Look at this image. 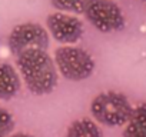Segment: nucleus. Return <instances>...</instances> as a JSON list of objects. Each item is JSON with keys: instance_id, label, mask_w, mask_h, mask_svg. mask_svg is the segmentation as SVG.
I'll list each match as a JSON object with an SVG mask.
<instances>
[{"instance_id": "obj_3", "label": "nucleus", "mask_w": 146, "mask_h": 137, "mask_svg": "<svg viewBox=\"0 0 146 137\" xmlns=\"http://www.w3.org/2000/svg\"><path fill=\"white\" fill-rule=\"evenodd\" d=\"M54 63L62 76L72 82H82L95 72L93 57L80 47L63 46L54 50Z\"/></svg>"}, {"instance_id": "obj_5", "label": "nucleus", "mask_w": 146, "mask_h": 137, "mask_svg": "<svg viewBox=\"0 0 146 137\" xmlns=\"http://www.w3.org/2000/svg\"><path fill=\"white\" fill-rule=\"evenodd\" d=\"M9 49L16 56L26 50H47L49 32L37 23H22L17 24L9 34Z\"/></svg>"}, {"instance_id": "obj_8", "label": "nucleus", "mask_w": 146, "mask_h": 137, "mask_svg": "<svg viewBox=\"0 0 146 137\" xmlns=\"http://www.w3.org/2000/svg\"><path fill=\"white\" fill-rule=\"evenodd\" d=\"M123 137H146V103L133 109L123 130Z\"/></svg>"}, {"instance_id": "obj_9", "label": "nucleus", "mask_w": 146, "mask_h": 137, "mask_svg": "<svg viewBox=\"0 0 146 137\" xmlns=\"http://www.w3.org/2000/svg\"><path fill=\"white\" fill-rule=\"evenodd\" d=\"M64 137H102V133L99 126L92 120L79 119L67 127Z\"/></svg>"}, {"instance_id": "obj_11", "label": "nucleus", "mask_w": 146, "mask_h": 137, "mask_svg": "<svg viewBox=\"0 0 146 137\" xmlns=\"http://www.w3.org/2000/svg\"><path fill=\"white\" fill-rule=\"evenodd\" d=\"M15 128V119L12 113L0 107V137H9Z\"/></svg>"}, {"instance_id": "obj_2", "label": "nucleus", "mask_w": 146, "mask_h": 137, "mask_svg": "<svg viewBox=\"0 0 146 137\" xmlns=\"http://www.w3.org/2000/svg\"><path fill=\"white\" fill-rule=\"evenodd\" d=\"M133 109L122 93L105 92L98 94L90 103L92 116L103 126L116 127L127 123Z\"/></svg>"}, {"instance_id": "obj_7", "label": "nucleus", "mask_w": 146, "mask_h": 137, "mask_svg": "<svg viewBox=\"0 0 146 137\" xmlns=\"http://www.w3.org/2000/svg\"><path fill=\"white\" fill-rule=\"evenodd\" d=\"M20 90V77L15 67L3 63L0 64V100H10Z\"/></svg>"}, {"instance_id": "obj_4", "label": "nucleus", "mask_w": 146, "mask_h": 137, "mask_svg": "<svg viewBox=\"0 0 146 137\" xmlns=\"http://www.w3.org/2000/svg\"><path fill=\"white\" fill-rule=\"evenodd\" d=\"M88 22L102 33L117 32L125 27V16L112 0H89L83 12Z\"/></svg>"}, {"instance_id": "obj_6", "label": "nucleus", "mask_w": 146, "mask_h": 137, "mask_svg": "<svg viewBox=\"0 0 146 137\" xmlns=\"http://www.w3.org/2000/svg\"><path fill=\"white\" fill-rule=\"evenodd\" d=\"M46 26L49 33L62 44H73L78 43L85 32L83 23L76 16L69 13L56 12L47 16Z\"/></svg>"}, {"instance_id": "obj_10", "label": "nucleus", "mask_w": 146, "mask_h": 137, "mask_svg": "<svg viewBox=\"0 0 146 137\" xmlns=\"http://www.w3.org/2000/svg\"><path fill=\"white\" fill-rule=\"evenodd\" d=\"M52 6L60 12H69L75 14H83L89 0H50Z\"/></svg>"}, {"instance_id": "obj_1", "label": "nucleus", "mask_w": 146, "mask_h": 137, "mask_svg": "<svg viewBox=\"0 0 146 137\" xmlns=\"http://www.w3.org/2000/svg\"><path fill=\"white\" fill-rule=\"evenodd\" d=\"M16 61L30 93L44 96L54 90L57 84V72L54 61L46 50H26L17 54Z\"/></svg>"}, {"instance_id": "obj_12", "label": "nucleus", "mask_w": 146, "mask_h": 137, "mask_svg": "<svg viewBox=\"0 0 146 137\" xmlns=\"http://www.w3.org/2000/svg\"><path fill=\"white\" fill-rule=\"evenodd\" d=\"M9 137H35L32 134H27V133H16V134H12Z\"/></svg>"}, {"instance_id": "obj_13", "label": "nucleus", "mask_w": 146, "mask_h": 137, "mask_svg": "<svg viewBox=\"0 0 146 137\" xmlns=\"http://www.w3.org/2000/svg\"><path fill=\"white\" fill-rule=\"evenodd\" d=\"M143 2H145V3H146V0H143Z\"/></svg>"}]
</instances>
